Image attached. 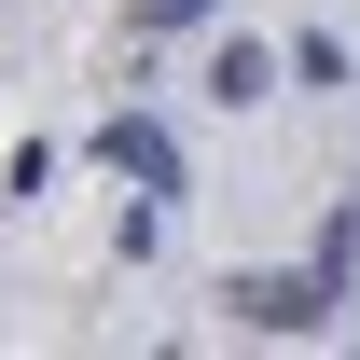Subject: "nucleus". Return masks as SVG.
Returning <instances> with one entry per match:
<instances>
[{
  "mask_svg": "<svg viewBox=\"0 0 360 360\" xmlns=\"http://www.w3.org/2000/svg\"><path fill=\"white\" fill-rule=\"evenodd\" d=\"M97 167H111V180H139V194H180L167 125H139V111H111V125H97Z\"/></svg>",
  "mask_w": 360,
  "mask_h": 360,
  "instance_id": "1",
  "label": "nucleus"
},
{
  "mask_svg": "<svg viewBox=\"0 0 360 360\" xmlns=\"http://www.w3.org/2000/svg\"><path fill=\"white\" fill-rule=\"evenodd\" d=\"M194 14H208V0H139V28H194Z\"/></svg>",
  "mask_w": 360,
  "mask_h": 360,
  "instance_id": "4",
  "label": "nucleus"
},
{
  "mask_svg": "<svg viewBox=\"0 0 360 360\" xmlns=\"http://www.w3.org/2000/svg\"><path fill=\"white\" fill-rule=\"evenodd\" d=\"M208 97H264V42H222V56H208Z\"/></svg>",
  "mask_w": 360,
  "mask_h": 360,
  "instance_id": "3",
  "label": "nucleus"
},
{
  "mask_svg": "<svg viewBox=\"0 0 360 360\" xmlns=\"http://www.w3.org/2000/svg\"><path fill=\"white\" fill-rule=\"evenodd\" d=\"M236 319H250V333H319V319H333V277H250Z\"/></svg>",
  "mask_w": 360,
  "mask_h": 360,
  "instance_id": "2",
  "label": "nucleus"
}]
</instances>
